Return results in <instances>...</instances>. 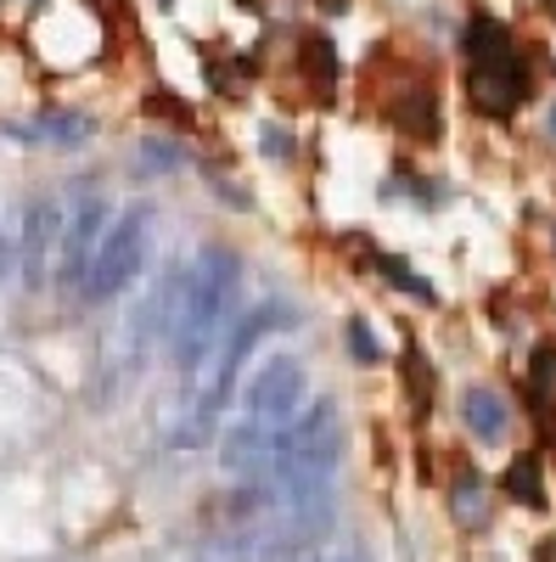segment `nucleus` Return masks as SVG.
Instances as JSON below:
<instances>
[{
	"instance_id": "2",
	"label": "nucleus",
	"mask_w": 556,
	"mask_h": 562,
	"mask_svg": "<svg viewBox=\"0 0 556 562\" xmlns=\"http://www.w3.org/2000/svg\"><path fill=\"white\" fill-rule=\"evenodd\" d=\"M287 326H298V310H293V304H275V299L253 304V310H248L237 326H230V338L219 344V360H214V371H208V383H203V394H197L192 416L180 422L174 445L197 450V445H208L214 434H225V428H219V416H225L230 394H237V378H242L248 355H253V349H259L270 333H287Z\"/></svg>"
},
{
	"instance_id": "18",
	"label": "nucleus",
	"mask_w": 556,
	"mask_h": 562,
	"mask_svg": "<svg viewBox=\"0 0 556 562\" xmlns=\"http://www.w3.org/2000/svg\"><path fill=\"white\" fill-rule=\"evenodd\" d=\"M534 557H540V562H556V546H551V540H545V546H540V551H534Z\"/></svg>"
},
{
	"instance_id": "21",
	"label": "nucleus",
	"mask_w": 556,
	"mask_h": 562,
	"mask_svg": "<svg viewBox=\"0 0 556 562\" xmlns=\"http://www.w3.org/2000/svg\"><path fill=\"white\" fill-rule=\"evenodd\" d=\"M332 562H354V557H332Z\"/></svg>"
},
{
	"instance_id": "8",
	"label": "nucleus",
	"mask_w": 556,
	"mask_h": 562,
	"mask_svg": "<svg viewBox=\"0 0 556 562\" xmlns=\"http://www.w3.org/2000/svg\"><path fill=\"white\" fill-rule=\"evenodd\" d=\"M461 422H467V434H473L478 445H500L506 428H512V405H506L500 389L478 383V389L461 394Z\"/></svg>"
},
{
	"instance_id": "19",
	"label": "nucleus",
	"mask_w": 556,
	"mask_h": 562,
	"mask_svg": "<svg viewBox=\"0 0 556 562\" xmlns=\"http://www.w3.org/2000/svg\"><path fill=\"white\" fill-rule=\"evenodd\" d=\"M203 562H242V557H225V551H208Z\"/></svg>"
},
{
	"instance_id": "16",
	"label": "nucleus",
	"mask_w": 556,
	"mask_h": 562,
	"mask_svg": "<svg viewBox=\"0 0 556 562\" xmlns=\"http://www.w3.org/2000/svg\"><path fill=\"white\" fill-rule=\"evenodd\" d=\"M259 153H264L270 164H293V153H298V140H293V130H287V124H275V119H264V124H259Z\"/></svg>"
},
{
	"instance_id": "17",
	"label": "nucleus",
	"mask_w": 556,
	"mask_h": 562,
	"mask_svg": "<svg viewBox=\"0 0 556 562\" xmlns=\"http://www.w3.org/2000/svg\"><path fill=\"white\" fill-rule=\"evenodd\" d=\"M304 57H309V68H315L320 85H332V79H338V52H332V40H320V34H315V40L304 45Z\"/></svg>"
},
{
	"instance_id": "9",
	"label": "nucleus",
	"mask_w": 556,
	"mask_h": 562,
	"mask_svg": "<svg viewBox=\"0 0 556 562\" xmlns=\"http://www.w3.org/2000/svg\"><path fill=\"white\" fill-rule=\"evenodd\" d=\"M18 135H23V140H39V147H79V140L97 135V119L68 113V108H52V113H39L34 124H23Z\"/></svg>"
},
{
	"instance_id": "11",
	"label": "nucleus",
	"mask_w": 556,
	"mask_h": 562,
	"mask_svg": "<svg viewBox=\"0 0 556 562\" xmlns=\"http://www.w3.org/2000/svg\"><path fill=\"white\" fill-rule=\"evenodd\" d=\"M180 164H185L180 140H163V135H141V140L129 147V169L147 175V180H163V175H174Z\"/></svg>"
},
{
	"instance_id": "3",
	"label": "nucleus",
	"mask_w": 556,
	"mask_h": 562,
	"mask_svg": "<svg viewBox=\"0 0 556 562\" xmlns=\"http://www.w3.org/2000/svg\"><path fill=\"white\" fill-rule=\"evenodd\" d=\"M467 97L489 119L518 113L523 97H529V63L518 57L512 34H506L495 18L467 23Z\"/></svg>"
},
{
	"instance_id": "20",
	"label": "nucleus",
	"mask_w": 556,
	"mask_h": 562,
	"mask_svg": "<svg viewBox=\"0 0 556 562\" xmlns=\"http://www.w3.org/2000/svg\"><path fill=\"white\" fill-rule=\"evenodd\" d=\"M545 130H551V135H556V108H551V113H545Z\"/></svg>"
},
{
	"instance_id": "4",
	"label": "nucleus",
	"mask_w": 556,
	"mask_h": 562,
	"mask_svg": "<svg viewBox=\"0 0 556 562\" xmlns=\"http://www.w3.org/2000/svg\"><path fill=\"white\" fill-rule=\"evenodd\" d=\"M147 248H152V209L135 203V209H124V214L107 225V237H102V248H97V265H90V276H84L79 304H107V299H118L129 281L141 276Z\"/></svg>"
},
{
	"instance_id": "6",
	"label": "nucleus",
	"mask_w": 556,
	"mask_h": 562,
	"mask_svg": "<svg viewBox=\"0 0 556 562\" xmlns=\"http://www.w3.org/2000/svg\"><path fill=\"white\" fill-rule=\"evenodd\" d=\"M304 394H309V378H304V360L298 355H270L253 383L242 389V416L248 422H270V428H282L304 411Z\"/></svg>"
},
{
	"instance_id": "1",
	"label": "nucleus",
	"mask_w": 556,
	"mask_h": 562,
	"mask_svg": "<svg viewBox=\"0 0 556 562\" xmlns=\"http://www.w3.org/2000/svg\"><path fill=\"white\" fill-rule=\"evenodd\" d=\"M237 281H242V259L230 248H219V243L185 265L174 333H169V355H174L180 378H197V371L208 366V355L219 344V326H225V310H230V299H237Z\"/></svg>"
},
{
	"instance_id": "12",
	"label": "nucleus",
	"mask_w": 556,
	"mask_h": 562,
	"mask_svg": "<svg viewBox=\"0 0 556 562\" xmlns=\"http://www.w3.org/2000/svg\"><path fill=\"white\" fill-rule=\"evenodd\" d=\"M500 490L512 495L518 506H529V512H545V484H540V461H534V456H518L512 467H506Z\"/></svg>"
},
{
	"instance_id": "7",
	"label": "nucleus",
	"mask_w": 556,
	"mask_h": 562,
	"mask_svg": "<svg viewBox=\"0 0 556 562\" xmlns=\"http://www.w3.org/2000/svg\"><path fill=\"white\" fill-rule=\"evenodd\" d=\"M63 225H68V209H57L52 198H29L23 209V237H18V259H23V288L39 293L52 281V254H63Z\"/></svg>"
},
{
	"instance_id": "5",
	"label": "nucleus",
	"mask_w": 556,
	"mask_h": 562,
	"mask_svg": "<svg viewBox=\"0 0 556 562\" xmlns=\"http://www.w3.org/2000/svg\"><path fill=\"white\" fill-rule=\"evenodd\" d=\"M107 225H113L107 198L90 192V186H79V198H73V209H68V225H63V254H57L63 293H73V299L84 293V276H90V265H97V248H102V237H107Z\"/></svg>"
},
{
	"instance_id": "14",
	"label": "nucleus",
	"mask_w": 556,
	"mask_h": 562,
	"mask_svg": "<svg viewBox=\"0 0 556 562\" xmlns=\"http://www.w3.org/2000/svg\"><path fill=\"white\" fill-rule=\"evenodd\" d=\"M377 270H383V276L394 281L399 293H410L416 304H439V299H433V281H422V276H416L410 265H399L394 254H377Z\"/></svg>"
},
{
	"instance_id": "10",
	"label": "nucleus",
	"mask_w": 556,
	"mask_h": 562,
	"mask_svg": "<svg viewBox=\"0 0 556 562\" xmlns=\"http://www.w3.org/2000/svg\"><path fill=\"white\" fill-rule=\"evenodd\" d=\"M450 518L461 529L489 524V484H484V473H473V467H461V473L450 479Z\"/></svg>"
},
{
	"instance_id": "15",
	"label": "nucleus",
	"mask_w": 556,
	"mask_h": 562,
	"mask_svg": "<svg viewBox=\"0 0 556 562\" xmlns=\"http://www.w3.org/2000/svg\"><path fill=\"white\" fill-rule=\"evenodd\" d=\"M343 338H349V360H360V366H377L383 360V344H377V333H371L365 315H349Z\"/></svg>"
},
{
	"instance_id": "13",
	"label": "nucleus",
	"mask_w": 556,
	"mask_h": 562,
	"mask_svg": "<svg viewBox=\"0 0 556 562\" xmlns=\"http://www.w3.org/2000/svg\"><path fill=\"white\" fill-rule=\"evenodd\" d=\"M529 389H534V405H556V344H540L534 360H529Z\"/></svg>"
}]
</instances>
